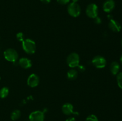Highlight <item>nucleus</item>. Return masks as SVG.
<instances>
[{"label": "nucleus", "mask_w": 122, "mask_h": 121, "mask_svg": "<svg viewBox=\"0 0 122 121\" xmlns=\"http://www.w3.org/2000/svg\"><path fill=\"white\" fill-rule=\"evenodd\" d=\"M22 48L27 54H33L36 50V45L33 40L26 39L22 42Z\"/></svg>", "instance_id": "nucleus-1"}, {"label": "nucleus", "mask_w": 122, "mask_h": 121, "mask_svg": "<svg viewBox=\"0 0 122 121\" xmlns=\"http://www.w3.org/2000/svg\"><path fill=\"white\" fill-rule=\"evenodd\" d=\"M67 12L70 16L77 17L81 14V7L77 2H71L67 7Z\"/></svg>", "instance_id": "nucleus-2"}, {"label": "nucleus", "mask_w": 122, "mask_h": 121, "mask_svg": "<svg viewBox=\"0 0 122 121\" xmlns=\"http://www.w3.org/2000/svg\"><path fill=\"white\" fill-rule=\"evenodd\" d=\"M79 62L80 58L77 53H75V52L71 53L69 55L67 58V63L69 67L71 68L77 67L79 65Z\"/></svg>", "instance_id": "nucleus-3"}, {"label": "nucleus", "mask_w": 122, "mask_h": 121, "mask_svg": "<svg viewBox=\"0 0 122 121\" xmlns=\"http://www.w3.org/2000/svg\"><path fill=\"white\" fill-rule=\"evenodd\" d=\"M4 56L5 59L9 62H15L19 58V54L15 49L12 48H8L4 52Z\"/></svg>", "instance_id": "nucleus-4"}, {"label": "nucleus", "mask_w": 122, "mask_h": 121, "mask_svg": "<svg viewBox=\"0 0 122 121\" xmlns=\"http://www.w3.org/2000/svg\"><path fill=\"white\" fill-rule=\"evenodd\" d=\"M86 14L87 16L91 19H95L98 14V8L95 4L92 3L88 5L86 9Z\"/></svg>", "instance_id": "nucleus-5"}, {"label": "nucleus", "mask_w": 122, "mask_h": 121, "mask_svg": "<svg viewBox=\"0 0 122 121\" xmlns=\"http://www.w3.org/2000/svg\"><path fill=\"white\" fill-rule=\"evenodd\" d=\"M92 64L97 68H103L107 65V60L104 57L97 55L92 60Z\"/></svg>", "instance_id": "nucleus-6"}, {"label": "nucleus", "mask_w": 122, "mask_h": 121, "mask_svg": "<svg viewBox=\"0 0 122 121\" xmlns=\"http://www.w3.org/2000/svg\"><path fill=\"white\" fill-rule=\"evenodd\" d=\"M30 121H44L45 119L44 112L41 110L32 112L29 116Z\"/></svg>", "instance_id": "nucleus-7"}, {"label": "nucleus", "mask_w": 122, "mask_h": 121, "mask_svg": "<svg viewBox=\"0 0 122 121\" xmlns=\"http://www.w3.org/2000/svg\"><path fill=\"white\" fill-rule=\"evenodd\" d=\"M40 79L39 77L35 74H32L29 76L27 80V85L30 87H36L39 84Z\"/></svg>", "instance_id": "nucleus-8"}, {"label": "nucleus", "mask_w": 122, "mask_h": 121, "mask_svg": "<svg viewBox=\"0 0 122 121\" xmlns=\"http://www.w3.org/2000/svg\"><path fill=\"white\" fill-rule=\"evenodd\" d=\"M61 109L63 113L67 116H69L71 114H74V115L76 114L77 115H78V113L75 112L73 111V106L70 103H66L63 104Z\"/></svg>", "instance_id": "nucleus-9"}, {"label": "nucleus", "mask_w": 122, "mask_h": 121, "mask_svg": "<svg viewBox=\"0 0 122 121\" xmlns=\"http://www.w3.org/2000/svg\"><path fill=\"white\" fill-rule=\"evenodd\" d=\"M115 2L114 0H106L103 4V10L106 13H110L114 9Z\"/></svg>", "instance_id": "nucleus-10"}, {"label": "nucleus", "mask_w": 122, "mask_h": 121, "mask_svg": "<svg viewBox=\"0 0 122 121\" xmlns=\"http://www.w3.org/2000/svg\"><path fill=\"white\" fill-rule=\"evenodd\" d=\"M108 27L113 32H119L121 30L122 26L118 22L117 20L112 19L110 20V22L108 23Z\"/></svg>", "instance_id": "nucleus-11"}, {"label": "nucleus", "mask_w": 122, "mask_h": 121, "mask_svg": "<svg viewBox=\"0 0 122 121\" xmlns=\"http://www.w3.org/2000/svg\"><path fill=\"white\" fill-rule=\"evenodd\" d=\"M19 64L21 68L24 69L30 68L32 65L31 60L27 58H21L19 59Z\"/></svg>", "instance_id": "nucleus-12"}, {"label": "nucleus", "mask_w": 122, "mask_h": 121, "mask_svg": "<svg viewBox=\"0 0 122 121\" xmlns=\"http://www.w3.org/2000/svg\"><path fill=\"white\" fill-rule=\"evenodd\" d=\"M120 69V64L119 62L116 61L112 62V64H110V70L111 73L114 75H116L119 72Z\"/></svg>", "instance_id": "nucleus-13"}, {"label": "nucleus", "mask_w": 122, "mask_h": 121, "mask_svg": "<svg viewBox=\"0 0 122 121\" xmlns=\"http://www.w3.org/2000/svg\"><path fill=\"white\" fill-rule=\"evenodd\" d=\"M77 75H78V72L75 69L72 68L70 69L67 74V77L68 79L70 80H74L77 78Z\"/></svg>", "instance_id": "nucleus-14"}, {"label": "nucleus", "mask_w": 122, "mask_h": 121, "mask_svg": "<svg viewBox=\"0 0 122 121\" xmlns=\"http://www.w3.org/2000/svg\"><path fill=\"white\" fill-rule=\"evenodd\" d=\"M20 116H21V112L19 110H17V109L14 110L11 114V119L13 121L19 119Z\"/></svg>", "instance_id": "nucleus-15"}, {"label": "nucleus", "mask_w": 122, "mask_h": 121, "mask_svg": "<svg viewBox=\"0 0 122 121\" xmlns=\"http://www.w3.org/2000/svg\"><path fill=\"white\" fill-rule=\"evenodd\" d=\"M9 94V89L7 87H4L0 90V97L1 98H4L8 96Z\"/></svg>", "instance_id": "nucleus-16"}, {"label": "nucleus", "mask_w": 122, "mask_h": 121, "mask_svg": "<svg viewBox=\"0 0 122 121\" xmlns=\"http://www.w3.org/2000/svg\"><path fill=\"white\" fill-rule=\"evenodd\" d=\"M117 75V85L120 88L122 89V72H119Z\"/></svg>", "instance_id": "nucleus-17"}, {"label": "nucleus", "mask_w": 122, "mask_h": 121, "mask_svg": "<svg viewBox=\"0 0 122 121\" xmlns=\"http://www.w3.org/2000/svg\"><path fill=\"white\" fill-rule=\"evenodd\" d=\"M85 121H98V119L95 115H90L86 117Z\"/></svg>", "instance_id": "nucleus-18"}, {"label": "nucleus", "mask_w": 122, "mask_h": 121, "mask_svg": "<svg viewBox=\"0 0 122 121\" xmlns=\"http://www.w3.org/2000/svg\"><path fill=\"white\" fill-rule=\"evenodd\" d=\"M16 38L19 41L22 42L25 40V34L22 32H19L16 34Z\"/></svg>", "instance_id": "nucleus-19"}, {"label": "nucleus", "mask_w": 122, "mask_h": 121, "mask_svg": "<svg viewBox=\"0 0 122 121\" xmlns=\"http://www.w3.org/2000/svg\"><path fill=\"white\" fill-rule=\"evenodd\" d=\"M57 2L61 5H66L69 3L70 0H57Z\"/></svg>", "instance_id": "nucleus-20"}, {"label": "nucleus", "mask_w": 122, "mask_h": 121, "mask_svg": "<svg viewBox=\"0 0 122 121\" xmlns=\"http://www.w3.org/2000/svg\"><path fill=\"white\" fill-rule=\"evenodd\" d=\"M94 21H95V23L97 24H100L102 23V20H101V18L99 17L98 16L94 19Z\"/></svg>", "instance_id": "nucleus-21"}, {"label": "nucleus", "mask_w": 122, "mask_h": 121, "mask_svg": "<svg viewBox=\"0 0 122 121\" xmlns=\"http://www.w3.org/2000/svg\"><path fill=\"white\" fill-rule=\"evenodd\" d=\"M77 67L78 68L79 71H81V72H83V71H84L85 70V67L82 65H79Z\"/></svg>", "instance_id": "nucleus-22"}, {"label": "nucleus", "mask_w": 122, "mask_h": 121, "mask_svg": "<svg viewBox=\"0 0 122 121\" xmlns=\"http://www.w3.org/2000/svg\"><path fill=\"white\" fill-rule=\"evenodd\" d=\"M66 121H76V119L74 117H70L67 119Z\"/></svg>", "instance_id": "nucleus-23"}, {"label": "nucleus", "mask_w": 122, "mask_h": 121, "mask_svg": "<svg viewBox=\"0 0 122 121\" xmlns=\"http://www.w3.org/2000/svg\"><path fill=\"white\" fill-rule=\"evenodd\" d=\"M40 1L44 4H48L50 3L51 0H40Z\"/></svg>", "instance_id": "nucleus-24"}, {"label": "nucleus", "mask_w": 122, "mask_h": 121, "mask_svg": "<svg viewBox=\"0 0 122 121\" xmlns=\"http://www.w3.org/2000/svg\"><path fill=\"white\" fill-rule=\"evenodd\" d=\"M107 17H108V19H110V20H112V19H112V18H113V16H112V15H108V16H107Z\"/></svg>", "instance_id": "nucleus-25"}, {"label": "nucleus", "mask_w": 122, "mask_h": 121, "mask_svg": "<svg viewBox=\"0 0 122 121\" xmlns=\"http://www.w3.org/2000/svg\"><path fill=\"white\" fill-rule=\"evenodd\" d=\"M120 62H121V64H122V55L121 57H120Z\"/></svg>", "instance_id": "nucleus-26"}, {"label": "nucleus", "mask_w": 122, "mask_h": 121, "mask_svg": "<svg viewBox=\"0 0 122 121\" xmlns=\"http://www.w3.org/2000/svg\"><path fill=\"white\" fill-rule=\"evenodd\" d=\"M78 1H79V0H72V1L73 2H77Z\"/></svg>", "instance_id": "nucleus-27"}, {"label": "nucleus", "mask_w": 122, "mask_h": 121, "mask_svg": "<svg viewBox=\"0 0 122 121\" xmlns=\"http://www.w3.org/2000/svg\"></svg>", "instance_id": "nucleus-28"}, {"label": "nucleus", "mask_w": 122, "mask_h": 121, "mask_svg": "<svg viewBox=\"0 0 122 121\" xmlns=\"http://www.w3.org/2000/svg\"><path fill=\"white\" fill-rule=\"evenodd\" d=\"M0 79H1V77H0Z\"/></svg>", "instance_id": "nucleus-29"}]
</instances>
